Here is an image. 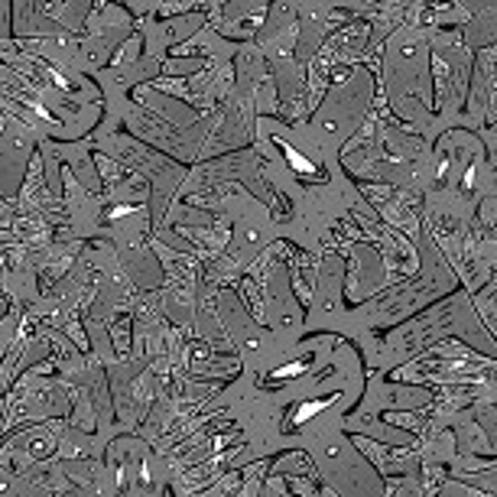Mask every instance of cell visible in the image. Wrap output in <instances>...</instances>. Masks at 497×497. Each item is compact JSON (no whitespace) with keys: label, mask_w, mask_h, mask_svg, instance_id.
I'll return each mask as SVG.
<instances>
[{"label":"cell","mask_w":497,"mask_h":497,"mask_svg":"<svg viewBox=\"0 0 497 497\" xmlns=\"http://www.w3.org/2000/svg\"><path fill=\"white\" fill-rule=\"evenodd\" d=\"M283 153H286V159H289V166L296 172H312V163H309V159H303L296 153V150H289V146H283Z\"/></svg>","instance_id":"cell-1"},{"label":"cell","mask_w":497,"mask_h":497,"mask_svg":"<svg viewBox=\"0 0 497 497\" xmlns=\"http://www.w3.org/2000/svg\"><path fill=\"white\" fill-rule=\"evenodd\" d=\"M328 403H332V400H318V403H303V406H299V413H296V419H292V423H306L309 416H312V413H318V410H322V406H328Z\"/></svg>","instance_id":"cell-2"}]
</instances>
